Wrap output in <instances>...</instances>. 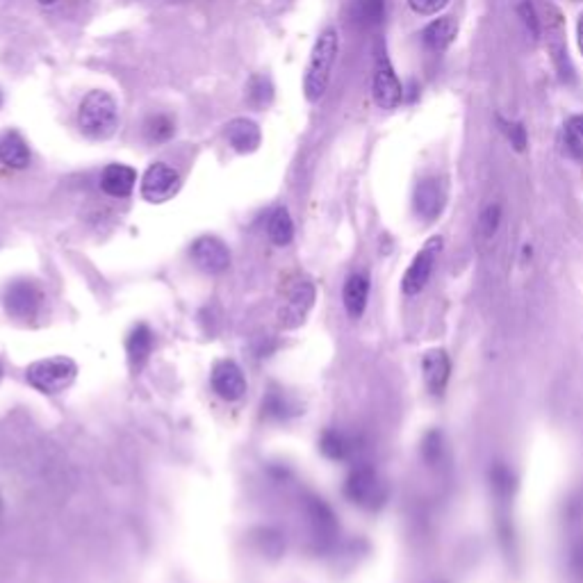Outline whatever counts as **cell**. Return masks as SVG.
Masks as SVG:
<instances>
[{
	"label": "cell",
	"instance_id": "cell-1",
	"mask_svg": "<svg viewBox=\"0 0 583 583\" xmlns=\"http://www.w3.org/2000/svg\"><path fill=\"white\" fill-rule=\"evenodd\" d=\"M339 53V35L335 27H326L319 32L307 59L306 76H303V94L310 103H317L326 94L330 85V73Z\"/></svg>",
	"mask_w": 583,
	"mask_h": 583
},
{
	"label": "cell",
	"instance_id": "cell-2",
	"mask_svg": "<svg viewBox=\"0 0 583 583\" xmlns=\"http://www.w3.org/2000/svg\"><path fill=\"white\" fill-rule=\"evenodd\" d=\"M78 128L91 141H105L119 128V105L108 91L94 89L78 108Z\"/></svg>",
	"mask_w": 583,
	"mask_h": 583
},
{
	"label": "cell",
	"instance_id": "cell-3",
	"mask_svg": "<svg viewBox=\"0 0 583 583\" xmlns=\"http://www.w3.org/2000/svg\"><path fill=\"white\" fill-rule=\"evenodd\" d=\"M78 365L67 356L44 358L26 370L27 383L44 394H59L76 380Z\"/></svg>",
	"mask_w": 583,
	"mask_h": 583
},
{
	"label": "cell",
	"instance_id": "cell-4",
	"mask_svg": "<svg viewBox=\"0 0 583 583\" xmlns=\"http://www.w3.org/2000/svg\"><path fill=\"white\" fill-rule=\"evenodd\" d=\"M344 495L356 506L374 511L380 508L388 499V488H385L383 479L379 472L371 465H358L349 472L347 481H344Z\"/></svg>",
	"mask_w": 583,
	"mask_h": 583
},
{
	"label": "cell",
	"instance_id": "cell-5",
	"mask_svg": "<svg viewBox=\"0 0 583 583\" xmlns=\"http://www.w3.org/2000/svg\"><path fill=\"white\" fill-rule=\"evenodd\" d=\"M440 251H442V237L440 235L431 237V240L422 246L420 254L412 258L411 267H408L406 274H403V281H401L403 294L415 297V294H420L426 286H429L431 276H433L435 263H438Z\"/></svg>",
	"mask_w": 583,
	"mask_h": 583
},
{
	"label": "cell",
	"instance_id": "cell-6",
	"mask_svg": "<svg viewBox=\"0 0 583 583\" xmlns=\"http://www.w3.org/2000/svg\"><path fill=\"white\" fill-rule=\"evenodd\" d=\"M181 190V173L167 162H153L141 178V196L149 203H167Z\"/></svg>",
	"mask_w": 583,
	"mask_h": 583
},
{
	"label": "cell",
	"instance_id": "cell-7",
	"mask_svg": "<svg viewBox=\"0 0 583 583\" xmlns=\"http://www.w3.org/2000/svg\"><path fill=\"white\" fill-rule=\"evenodd\" d=\"M371 96H374V103L380 109H397L403 100V87L385 53L376 57L374 78H371Z\"/></svg>",
	"mask_w": 583,
	"mask_h": 583
},
{
	"label": "cell",
	"instance_id": "cell-8",
	"mask_svg": "<svg viewBox=\"0 0 583 583\" xmlns=\"http://www.w3.org/2000/svg\"><path fill=\"white\" fill-rule=\"evenodd\" d=\"M3 306L14 319H35L44 307V294L32 281H16L5 290Z\"/></svg>",
	"mask_w": 583,
	"mask_h": 583
},
{
	"label": "cell",
	"instance_id": "cell-9",
	"mask_svg": "<svg viewBox=\"0 0 583 583\" xmlns=\"http://www.w3.org/2000/svg\"><path fill=\"white\" fill-rule=\"evenodd\" d=\"M192 260L205 274H222L231 265V251L219 237L203 235L192 245Z\"/></svg>",
	"mask_w": 583,
	"mask_h": 583
},
{
	"label": "cell",
	"instance_id": "cell-10",
	"mask_svg": "<svg viewBox=\"0 0 583 583\" xmlns=\"http://www.w3.org/2000/svg\"><path fill=\"white\" fill-rule=\"evenodd\" d=\"M412 205H415L417 217L424 219V222H435L447 205V192H444L442 182L438 178H424L422 182H417Z\"/></svg>",
	"mask_w": 583,
	"mask_h": 583
},
{
	"label": "cell",
	"instance_id": "cell-11",
	"mask_svg": "<svg viewBox=\"0 0 583 583\" xmlns=\"http://www.w3.org/2000/svg\"><path fill=\"white\" fill-rule=\"evenodd\" d=\"M213 390L224 401H237L246 392V379L235 360H219L213 370Z\"/></svg>",
	"mask_w": 583,
	"mask_h": 583
},
{
	"label": "cell",
	"instance_id": "cell-12",
	"mask_svg": "<svg viewBox=\"0 0 583 583\" xmlns=\"http://www.w3.org/2000/svg\"><path fill=\"white\" fill-rule=\"evenodd\" d=\"M312 303H315V286L307 278H301L290 287L286 298V306L281 307V321L287 328L301 324L306 315L310 312Z\"/></svg>",
	"mask_w": 583,
	"mask_h": 583
},
{
	"label": "cell",
	"instance_id": "cell-13",
	"mask_svg": "<svg viewBox=\"0 0 583 583\" xmlns=\"http://www.w3.org/2000/svg\"><path fill=\"white\" fill-rule=\"evenodd\" d=\"M226 135L228 144L235 153L240 155H249L255 153L263 144V132H260V126L254 121V119H246V117H237L233 121L226 123Z\"/></svg>",
	"mask_w": 583,
	"mask_h": 583
},
{
	"label": "cell",
	"instance_id": "cell-14",
	"mask_svg": "<svg viewBox=\"0 0 583 583\" xmlns=\"http://www.w3.org/2000/svg\"><path fill=\"white\" fill-rule=\"evenodd\" d=\"M422 371H424L426 388L431 394H442L447 390L449 376H452V358L444 349H431L422 360Z\"/></svg>",
	"mask_w": 583,
	"mask_h": 583
},
{
	"label": "cell",
	"instance_id": "cell-15",
	"mask_svg": "<svg viewBox=\"0 0 583 583\" xmlns=\"http://www.w3.org/2000/svg\"><path fill=\"white\" fill-rule=\"evenodd\" d=\"M137 182V172L128 164H108L100 173V190L108 196H114V199H126L130 196V192L135 190Z\"/></svg>",
	"mask_w": 583,
	"mask_h": 583
},
{
	"label": "cell",
	"instance_id": "cell-16",
	"mask_svg": "<svg viewBox=\"0 0 583 583\" xmlns=\"http://www.w3.org/2000/svg\"><path fill=\"white\" fill-rule=\"evenodd\" d=\"M153 344L155 335L146 324H137L135 328L130 330L126 342V351L132 370H141V367L146 365V360H149L151 353H153Z\"/></svg>",
	"mask_w": 583,
	"mask_h": 583
},
{
	"label": "cell",
	"instance_id": "cell-17",
	"mask_svg": "<svg viewBox=\"0 0 583 583\" xmlns=\"http://www.w3.org/2000/svg\"><path fill=\"white\" fill-rule=\"evenodd\" d=\"M367 298H370V278L365 274L349 276L347 283H344L342 301L351 319H360L367 307Z\"/></svg>",
	"mask_w": 583,
	"mask_h": 583
},
{
	"label": "cell",
	"instance_id": "cell-18",
	"mask_svg": "<svg viewBox=\"0 0 583 583\" xmlns=\"http://www.w3.org/2000/svg\"><path fill=\"white\" fill-rule=\"evenodd\" d=\"M456 35H458L456 21L449 16H442V18H435V21H431L429 26L422 30V41H424V46L429 50L440 53V50H447L449 46L453 44Z\"/></svg>",
	"mask_w": 583,
	"mask_h": 583
},
{
	"label": "cell",
	"instance_id": "cell-19",
	"mask_svg": "<svg viewBox=\"0 0 583 583\" xmlns=\"http://www.w3.org/2000/svg\"><path fill=\"white\" fill-rule=\"evenodd\" d=\"M307 517H310L312 531H315L317 540H333L338 534V517L326 506L324 499H307Z\"/></svg>",
	"mask_w": 583,
	"mask_h": 583
},
{
	"label": "cell",
	"instance_id": "cell-20",
	"mask_svg": "<svg viewBox=\"0 0 583 583\" xmlns=\"http://www.w3.org/2000/svg\"><path fill=\"white\" fill-rule=\"evenodd\" d=\"M0 162L18 172L30 164V149L18 132H7L0 137Z\"/></svg>",
	"mask_w": 583,
	"mask_h": 583
},
{
	"label": "cell",
	"instance_id": "cell-21",
	"mask_svg": "<svg viewBox=\"0 0 583 583\" xmlns=\"http://www.w3.org/2000/svg\"><path fill=\"white\" fill-rule=\"evenodd\" d=\"M321 452L324 456H328L330 461H347L353 452H356V444L349 435H344L342 431H326L321 435V442H319Z\"/></svg>",
	"mask_w": 583,
	"mask_h": 583
},
{
	"label": "cell",
	"instance_id": "cell-22",
	"mask_svg": "<svg viewBox=\"0 0 583 583\" xmlns=\"http://www.w3.org/2000/svg\"><path fill=\"white\" fill-rule=\"evenodd\" d=\"M269 240L274 242L276 246H287L294 240V224L290 213L287 208H276L269 217Z\"/></svg>",
	"mask_w": 583,
	"mask_h": 583
},
{
	"label": "cell",
	"instance_id": "cell-23",
	"mask_svg": "<svg viewBox=\"0 0 583 583\" xmlns=\"http://www.w3.org/2000/svg\"><path fill=\"white\" fill-rule=\"evenodd\" d=\"M385 16V0H353L351 18L358 26H379Z\"/></svg>",
	"mask_w": 583,
	"mask_h": 583
},
{
	"label": "cell",
	"instance_id": "cell-24",
	"mask_svg": "<svg viewBox=\"0 0 583 583\" xmlns=\"http://www.w3.org/2000/svg\"><path fill=\"white\" fill-rule=\"evenodd\" d=\"M144 130L149 141H153V144H164V141L172 140L173 132H176V123H173V119L167 117V114H155V117H151L149 121H146Z\"/></svg>",
	"mask_w": 583,
	"mask_h": 583
},
{
	"label": "cell",
	"instance_id": "cell-25",
	"mask_svg": "<svg viewBox=\"0 0 583 583\" xmlns=\"http://www.w3.org/2000/svg\"><path fill=\"white\" fill-rule=\"evenodd\" d=\"M272 99H274V87L272 82H269V78L265 76L251 78L249 82L251 105H255V108H267V105L272 103Z\"/></svg>",
	"mask_w": 583,
	"mask_h": 583
},
{
	"label": "cell",
	"instance_id": "cell-26",
	"mask_svg": "<svg viewBox=\"0 0 583 583\" xmlns=\"http://www.w3.org/2000/svg\"><path fill=\"white\" fill-rule=\"evenodd\" d=\"M499 224H502V208L497 203L488 205L479 217V235L484 240H493L499 231Z\"/></svg>",
	"mask_w": 583,
	"mask_h": 583
},
{
	"label": "cell",
	"instance_id": "cell-27",
	"mask_svg": "<svg viewBox=\"0 0 583 583\" xmlns=\"http://www.w3.org/2000/svg\"><path fill=\"white\" fill-rule=\"evenodd\" d=\"M442 435H440L438 431H431L424 438V442H422V458H424L429 465H438L440 458H442Z\"/></svg>",
	"mask_w": 583,
	"mask_h": 583
},
{
	"label": "cell",
	"instance_id": "cell-28",
	"mask_svg": "<svg viewBox=\"0 0 583 583\" xmlns=\"http://www.w3.org/2000/svg\"><path fill=\"white\" fill-rule=\"evenodd\" d=\"M490 481H493V488L497 490V495L508 497L513 490V474L508 472V467L495 465V470L490 472Z\"/></svg>",
	"mask_w": 583,
	"mask_h": 583
},
{
	"label": "cell",
	"instance_id": "cell-29",
	"mask_svg": "<svg viewBox=\"0 0 583 583\" xmlns=\"http://www.w3.org/2000/svg\"><path fill=\"white\" fill-rule=\"evenodd\" d=\"M552 57L554 64H557L558 73H561V80L570 82L575 78V68H572L570 59H567V50L563 44H552Z\"/></svg>",
	"mask_w": 583,
	"mask_h": 583
},
{
	"label": "cell",
	"instance_id": "cell-30",
	"mask_svg": "<svg viewBox=\"0 0 583 583\" xmlns=\"http://www.w3.org/2000/svg\"><path fill=\"white\" fill-rule=\"evenodd\" d=\"M411 9L420 16H435L449 5V0H408Z\"/></svg>",
	"mask_w": 583,
	"mask_h": 583
},
{
	"label": "cell",
	"instance_id": "cell-31",
	"mask_svg": "<svg viewBox=\"0 0 583 583\" xmlns=\"http://www.w3.org/2000/svg\"><path fill=\"white\" fill-rule=\"evenodd\" d=\"M520 16H522V23L526 26V30L531 32V36H534V39H538V36H540V23H538V16H536L534 5H531L529 0L520 5Z\"/></svg>",
	"mask_w": 583,
	"mask_h": 583
},
{
	"label": "cell",
	"instance_id": "cell-32",
	"mask_svg": "<svg viewBox=\"0 0 583 583\" xmlns=\"http://www.w3.org/2000/svg\"><path fill=\"white\" fill-rule=\"evenodd\" d=\"M504 132L511 140V144L515 146V151L526 149V130L522 123H504Z\"/></svg>",
	"mask_w": 583,
	"mask_h": 583
},
{
	"label": "cell",
	"instance_id": "cell-33",
	"mask_svg": "<svg viewBox=\"0 0 583 583\" xmlns=\"http://www.w3.org/2000/svg\"><path fill=\"white\" fill-rule=\"evenodd\" d=\"M566 155L575 160H583V140L579 135L566 128Z\"/></svg>",
	"mask_w": 583,
	"mask_h": 583
},
{
	"label": "cell",
	"instance_id": "cell-34",
	"mask_svg": "<svg viewBox=\"0 0 583 583\" xmlns=\"http://www.w3.org/2000/svg\"><path fill=\"white\" fill-rule=\"evenodd\" d=\"M572 566H575V570L583 577V543L577 545L575 552H572Z\"/></svg>",
	"mask_w": 583,
	"mask_h": 583
},
{
	"label": "cell",
	"instance_id": "cell-35",
	"mask_svg": "<svg viewBox=\"0 0 583 583\" xmlns=\"http://www.w3.org/2000/svg\"><path fill=\"white\" fill-rule=\"evenodd\" d=\"M567 128L583 140V114H579V117H572L570 123H567Z\"/></svg>",
	"mask_w": 583,
	"mask_h": 583
},
{
	"label": "cell",
	"instance_id": "cell-36",
	"mask_svg": "<svg viewBox=\"0 0 583 583\" xmlns=\"http://www.w3.org/2000/svg\"><path fill=\"white\" fill-rule=\"evenodd\" d=\"M577 41H579V50L583 55V14L579 16V23H577Z\"/></svg>",
	"mask_w": 583,
	"mask_h": 583
},
{
	"label": "cell",
	"instance_id": "cell-37",
	"mask_svg": "<svg viewBox=\"0 0 583 583\" xmlns=\"http://www.w3.org/2000/svg\"><path fill=\"white\" fill-rule=\"evenodd\" d=\"M39 3H41V5H55V3H57V0H39Z\"/></svg>",
	"mask_w": 583,
	"mask_h": 583
},
{
	"label": "cell",
	"instance_id": "cell-38",
	"mask_svg": "<svg viewBox=\"0 0 583 583\" xmlns=\"http://www.w3.org/2000/svg\"><path fill=\"white\" fill-rule=\"evenodd\" d=\"M3 103H5V99H3V91H0V108H3Z\"/></svg>",
	"mask_w": 583,
	"mask_h": 583
},
{
	"label": "cell",
	"instance_id": "cell-39",
	"mask_svg": "<svg viewBox=\"0 0 583 583\" xmlns=\"http://www.w3.org/2000/svg\"><path fill=\"white\" fill-rule=\"evenodd\" d=\"M0 502H3V497H0Z\"/></svg>",
	"mask_w": 583,
	"mask_h": 583
},
{
	"label": "cell",
	"instance_id": "cell-40",
	"mask_svg": "<svg viewBox=\"0 0 583 583\" xmlns=\"http://www.w3.org/2000/svg\"><path fill=\"white\" fill-rule=\"evenodd\" d=\"M0 374H3V371H0Z\"/></svg>",
	"mask_w": 583,
	"mask_h": 583
}]
</instances>
